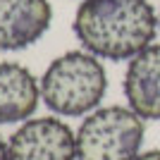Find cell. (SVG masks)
<instances>
[{"instance_id": "5b68a950", "label": "cell", "mask_w": 160, "mask_h": 160, "mask_svg": "<svg viewBox=\"0 0 160 160\" xmlns=\"http://www.w3.org/2000/svg\"><path fill=\"white\" fill-rule=\"evenodd\" d=\"M53 22L50 0H0V50H24L46 36Z\"/></svg>"}, {"instance_id": "277c9868", "label": "cell", "mask_w": 160, "mask_h": 160, "mask_svg": "<svg viewBox=\"0 0 160 160\" xmlns=\"http://www.w3.org/2000/svg\"><path fill=\"white\" fill-rule=\"evenodd\" d=\"M10 160H77V134L60 117L22 122L7 141Z\"/></svg>"}, {"instance_id": "8992f818", "label": "cell", "mask_w": 160, "mask_h": 160, "mask_svg": "<svg viewBox=\"0 0 160 160\" xmlns=\"http://www.w3.org/2000/svg\"><path fill=\"white\" fill-rule=\"evenodd\" d=\"M124 98L143 120H160V43L134 55L124 74Z\"/></svg>"}, {"instance_id": "7a4b0ae2", "label": "cell", "mask_w": 160, "mask_h": 160, "mask_svg": "<svg viewBox=\"0 0 160 160\" xmlns=\"http://www.w3.org/2000/svg\"><path fill=\"white\" fill-rule=\"evenodd\" d=\"M108 91V72L88 50H69L55 58L41 77V100L55 115L79 117L93 112Z\"/></svg>"}, {"instance_id": "ba28073f", "label": "cell", "mask_w": 160, "mask_h": 160, "mask_svg": "<svg viewBox=\"0 0 160 160\" xmlns=\"http://www.w3.org/2000/svg\"><path fill=\"white\" fill-rule=\"evenodd\" d=\"M136 160H160V148H153V151H143V153L136 155Z\"/></svg>"}, {"instance_id": "30bf717a", "label": "cell", "mask_w": 160, "mask_h": 160, "mask_svg": "<svg viewBox=\"0 0 160 160\" xmlns=\"http://www.w3.org/2000/svg\"><path fill=\"white\" fill-rule=\"evenodd\" d=\"M158 27H160V14H158Z\"/></svg>"}, {"instance_id": "6da1fadb", "label": "cell", "mask_w": 160, "mask_h": 160, "mask_svg": "<svg viewBox=\"0 0 160 160\" xmlns=\"http://www.w3.org/2000/svg\"><path fill=\"white\" fill-rule=\"evenodd\" d=\"M84 50L103 60H132L153 43L158 14L148 0H84L72 22Z\"/></svg>"}, {"instance_id": "9c48e42d", "label": "cell", "mask_w": 160, "mask_h": 160, "mask_svg": "<svg viewBox=\"0 0 160 160\" xmlns=\"http://www.w3.org/2000/svg\"><path fill=\"white\" fill-rule=\"evenodd\" d=\"M0 160H10V153H7V143L0 136Z\"/></svg>"}, {"instance_id": "52a82bcc", "label": "cell", "mask_w": 160, "mask_h": 160, "mask_svg": "<svg viewBox=\"0 0 160 160\" xmlns=\"http://www.w3.org/2000/svg\"><path fill=\"white\" fill-rule=\"evenodd\" d=\"M41 100V81L19 62L0 60V124L27 122Z\"/></svg>"}, {"instance_id": "3957f363", "label": "cell", "mask_w": 160, "mask_h": 160, "mask_svg": "<svg viewBox=\"0 0 160 160\" xmlns=\"http://www.w3.org/2000/svg\"><path fill=\"white\" fill-rule=\"evenodd\" d=\"M143 134V117L132 108H96L77 129V160H136Z\"/></svg>"}]
</instances>
